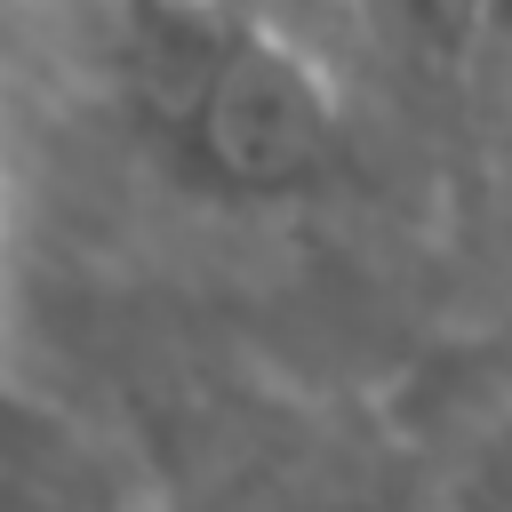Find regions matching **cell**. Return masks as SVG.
I'll list each match as a JSON object with an SVG mask.
<instances>
[{"label": "cell", "instance_id": "6da1fadb", "mask_svg": "<svg viewBox=\"0 0 512 512\" xmlns=\"http://www.w3.org/2000/svg\"><path fill=\"white\" fill-rule=\"evenodd\" d=\"M128 80L168 152L232 192L288 200L336 160V88L304 32L224 0H120Z\"/></svg>", "mask_w": 512, "mask_h": 512}, {"label": "cell", "instance_id": "7a4b0ae2", "mask_svg": "<svg viewBox=\"0 0 512 512\" xmlns=\"http://www.w3.org/2000/svg\"><path fill=\"white\" fill-rule=\"evenodd\" d=\"M224 512H416L376 464H352V456H288L272 448L256 472H240L224 488Z\"/></svg>", "mask_w": 512, "mask_h": 512}, {"label": "cell", "instance_id": "3957f363", "mask_svg": "<svg viewBox=\"0 0 512 512\" xmlns=\"http://www.w3.org/2000/svg\"><path fill=\"white\" fill-rule=\"evenodd\" d=\"M464 48H488V56L512 64V0H472V32H464Z\"/></svg>", "mask_w": 512, "mask_h": 512}, {"label": "cell", "instance_id": "277c9868", "mask_svg": "<svg viewBox=\"0 0 512 512\" xmlns=\"http://www.w3.org/2000/svg\"><path fill=\"white\" fill-rule=\"evenodd\" d=\"M224 8L272 16V24H288V32H312V16H320V8H336V0H224Z\"/></svg>", "mask_w": 512, "mask_h": 512}, {"label": "cell", "instance_id": "5b68a950", "mask_svg": "<svg viewBox=\"0 0 512 512\" xmlns=\"http://www.w3.org/2000/svg\"><path fill=\"white\" fill-rule=\"evenodd\" d=\"M440 8V32H448V48H464V32H472V0H432Z\"/></svg>", "mask_w": 512, "mask_h": 512}, {"label": "cell", "instance_id": "8992f818", "mask_svg": "<svg viewBox=\"0 0 512 512\" xmlns=\"http://www.w3.org/2000/svg\"><path fill=\"white\" fill-rule=\"evenodd\" d=\"M480 512H512V488H496V496H488V504H480Z\"/></svg>", "mask_w": 512, "mask_h": 512}, {"label": "cell", "instance_id": "52a82bcc", "mask_svg": "<svg viewBox=\"0 0 512 512\" xmlns=\"http://www.w3.org/2000/svg\"><path fill=\"white\" fill-rule=\"evenodd\" d=\"M0 416H8V392H0Z\"/></svg>", "mask_w": 512, "mask_h": 512}]
</instances>
